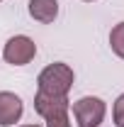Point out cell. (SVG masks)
<instances>
[{
  "instance_id": "obj_2",
  "label": "cell",
  "mask_w": 124,
  "mask_h": 127,
  "mask_svg": "<svg viewBox=\"0 0 124 127\" xmlns=\"http://www.w3.org/2000/svg\"><path fill=\"white\" fill-rule=\"evenodd\" d=\"M105 100L95 98V95H85L73 103V117H76L78 127H100V122L105 120Z\"/></svg>"
},
{
  "instance_id": "obj_10",
  "label": "cell",
  "mask_w": 124,
  "mask_h": 127,
  "mask_svg": "<svg viewBox=\"0 0 124 127\" xmlns=\"http://www.w3.org/2000/svg\"><path fill=\"white\" fill-rule=\"evenodd\" d=\"M22 127H39V125H22Z\"/></svg>"
},
{
  "instance_id": "obj_12",
  "label": "cell",
  "mask_w": 124,
  "mask_h": 127,
  "mask_svg": "<svg viewBox=\"0 0 124 127\" xmlns=\"http://www.w3.org/2000/svg\"><path fill=\"white\" fill-rule=\"evenodd\" d=\"M0 2H2V0H0Z\"/></svg>"
},
{
  "instance_id": "obj_1",
  "label": "cell",
  "mask_w": 124,
  "mask_h": 127,
  "mask_svg": "<svg viewBox=\"0 0 124 127\" xmlns=\"http://www.w3.org/2000/svg\"><path fill=\"white\" fill-rule=\"evenodd\" d=\"M73 68L68 66V64H49L46 68L39 73V78H37V83H39V91L46 95H61V98H66L68 95V91L73 88Z\"/></svg>"
},
{
  "instance_id": "obj_3",
  "label": "cell",
  "mask_w": 124,
  "mask_h": 127,
  "mask_svg": "<svg viewBox=\"0 0 124 127\" xmlns=\"http://www.w3.org/2000/svg\"><path fill=\"white\" fill-rule=\"evenodd\" d=\"M34 56H37V44L24 34H17L12 39H7V44L2 49V59L7 64H12V66H24Z\"/></svg>"
},
{
  "instance_id": "obj_6",
  "label": "cell",
  "mask_w": 124,
  "mask_h": 127,
  "mask_svg": "<svg viewBox=\"0 0 124 127\" xmlns=\"http://www.w3.org/2000/svg\"><path fill=\"white\" fill-rule=\"evenodd\" d=\"M29 15L37 22H54L59 15V0H29Z\"/></svg>"
},
{
  "instance_id": "obj_8",
  "label": "cell",
  "mask_w": 124,
  "mask_h": 127,
  "mask_svg": "<svg viewBox=\"0 0 124 127\" xmlns=\"http://www.w3.org/2000/svg\"><path fill=\"white\" fill-rule=\"evenodd\" d=\"M46 120V127H71V117H68V110H56L51 112Z\"/></svg>"
},
{
  "instance_id": "obj_7",
  "label": "cell",
  "mask_w": 124,
  "mask_h": 127,
  "mask_svg": "<svg viewBox=\"0 0 124 127\" xmlns=\"http://www.w3.org/2000/svg\"><path fill=\"white\" fill-rule=\"evenodd\" d=\"M109 47H112V51L119 59H124V22L112 27V32H109Z\"/></svg>"
},
{
  "instance_id": "obj_5",
  "label": "cell",
  "mask_w": 124,
  "mask_h": 127,
  "mask_svg": "<svg viewBox=\"0 0 124 127\" xmlns=\"http://www.w3.org/2000/svg\"><path fill=\"white\" fill-rule=\"evenodd\" d=\"M34 110L39 112L41 117H49L51 112L56 110H68V95L66 98H61V95H46V93H37V98H34Z\"/></svg>"
},
{
  "instance_id": "obj_4",
  "label": "cell",
  "mask_w": 124,
  "mask_h": 127,
  "mask_svg": "<svg viewBox=\"0 0 124 127\" xmlns=\"http://www.w3.org/2000/svg\"><path fill=\"white\" fill-rule=\"evenodd\" d=\"M22 110H24V105H22L20 95L10 93V91H0V127L15 125L22 117Z\"/></svg>"
},
{
  "instance_id": "obj_11",
  "label": "cell",
  "mask_w": 124,
  "mask_h": 127,
  "mask_svg": "<svg viewBox=\"0 0 124 127\" xmlns=\"http://www.w3.org/2000/svg\"><path fill=\"white\" fill-rule=\"evenodd\" d=\"M85 2H93V0H85Z\"/></svg>"
},
{
  "instance_id": "obj_9",
  "label": "cell",
  "mask_w": 124,
  "mask_h": 127,
  "mask_svg": "<svg viewBox=\"0 0 124 127\" xmlns=\"http://www.w3.org/2000/svg\"><path fill=\"white\" fill-rule=\"evenodd\" d=\"M112 117H114V125L124 127V93L114 100V108H112Z\"/></svg>"
}]
</instances>
